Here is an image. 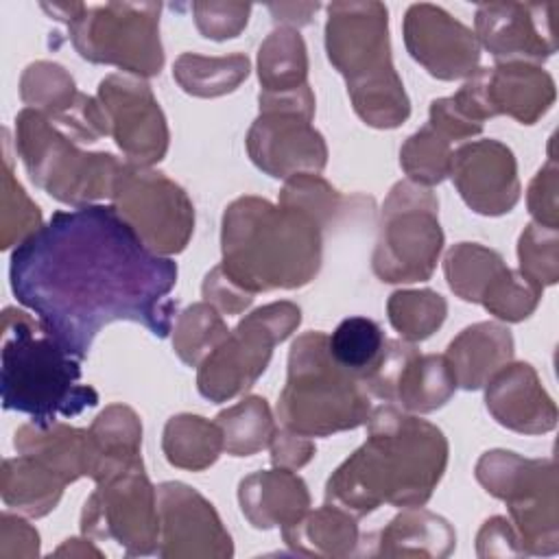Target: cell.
<instances>
[{
  "label": "cell",
  "mask_w": 559,
  "mask_h": 559,
  "mask_svg": "<svg viewBox=\"0 0 559 559\" xmlns=\"http://www.w3.org/2000/svg\"><path fill=\"white\" fill-rule=\"evenodd\" d=\"M11 290L76 358L114 321L173 332L177 264L153 253L111 205L55 212L11 253Z\"/></svg>",
  "instance_id": "6da1fadb"
},
{
  "label": "cell",
  "mask_w": 559,
  "mask_h": 559,
  "mask_svg": "<svg viewBox=\"0 0 559 559\" xmlns=\"http://www.w3.org/2000/svg\"><path fill=\"white\" fill-rule=\"evenodd\" d=\"M448 465L443 432L395 404L367 417V441L328 478L325 502L362 518L380 504L421 507Z\"/></svg>",
  "instance_id": "7a4b0ae2"
},
{
  "label": "cell",
  "mask_w": 559,
  "mask_h": 559,
  "mask_svg": "<svg viewBox=\"0 0 559 559\" xmlns=\"http://www.w3.org/2000/svg\"><path fill=\"white\" fill-rule=\"evenodd\" d=\"M321 234L323 229L299 210L240 197L223 214L221 266L251 295L301 288L321 269Z\"/></svg>",
  "instance_id": "3957f363"
},
{
  "label": "cell",
  "mask_w": 559,
  "mask_h": 559,
  "mask_svg": "<svg viewBox=\"0 0 559 559\" xmlns=\"http://www.w3.org/2000/svg\"><path fill=\"white\" fill-rule=\"evenodd\" d=\"M81 358L72 356L37 319L17 308L2 312V406L50 426L98 404V393L81 384Z\"/></svg>",
  "instance_id": "277c9868"
},
{
  "label": "cell",
  "mask_w": 559,
  "mask_h": 559,
  "mask_svg": "<svg viewBox=\"0 0 559 559\" xmlns=\"http://www.w3.org/2000/svg\"><path fill=\"white\" fill-rule=\"evenodd\" d=\"M325 52L365 124L395 129L411 116V100L391 61L389 11L382 2L328 4Z\"/></svg>",
  "instance_id": "5b68a950"
},
{
  "label": "cell",
  "mask_w": 559,
  "mask_h": 559,
  "mask_svg": "<svg viewBox=\"0 0 559 559\" xmlns=\"http://www.w3.org/2000/svg\"><path fill=\"white\" fill-rule=\"evenodd\" d=\"M369 391L328 349V334L306 332L288 354V376L277 400L282 428L304 437H330L367 424Z\"/></svg>",
  "instance_id": "8992f818"
},
{
  "label": "cell",
  "mask_w": 559,
  "mask_h": 559,
  "mask_svg": "<svg viewBox=\"0 0 559 559\" xmlns=\"http://www.w3.org/2000/svg\"><path fill=\"white\" fill-rule=\"evenodd\" d=\"M15 148L35 186L74 207L111 199L124 166L111 153H83L72 138L31 107L15 118Z\"/></svg>",
  "instance_id": "52a82bcc"
},
{
  "label": "cell",
  "mask_w": 559,
  "mask_h": 559,
  "mask_svg": "<svg viewBox=\"0 0 559 559\" xmlns=\"http://www.w3.org/2000/svg\"><path fill=\"white\" fill-rule=\"evenodd\" d=\"M476 480L507 502L524 555H555L559 550L557 467L552 459H524L515 452L491 450L478 459Z\"/></svg>",
  "instance_id": "ba28073f"
},
{
  "label": "cell",
  "mask_w": 559,
  "mask_h": 559,
  "mask_svg": "<svg viewBox=\"0 0 559 559\" xmlns=\"http://www.w3.org/2000/svg\"><path fill=\"white\" fill-rule=\"evenodd\" d=\"M443 231L435 192L411 179L397 181L382 205V223L371 255L373 273L389 284L430 280Z\"/></svg>",
  "instance_id": "9c48e42d"
},
{
  "label": "cell",
  "mask_w": 559,
  "mask_h": 559,
  "mask_svg": "<svg viewBox=\"0 0 559 559\" xmlns=\"http://www.w3.org/2000/svg\"><path fill=\"white\" fill-rule=\"evenodd\" d=\"M159 2H109L81 7L68 22L76 52L92 61L116 66L135 76H155L164 66L159 41Z\"/></svg>",
  "instance_id": "30bf717a"
},
{
  "label": "cell",
  "mask_w": 559,
  "mask_h": 559,
  "mask_svg": "<svg viewBox=\"0 0 559 559\" xmlns=\"http://www.w3.org/2000/svg\"><path fill=\"white\" fill-rule=\"evenodd\" d=\"M299 323L301 310L293 301H273L247 314L199 365V393L218 404L251 389L266 371L273 347Z\"/></svg>",
  "instance_id": "8fae6325"
},
{
  "label": "cell",
  "mask_w": 559,
  "mask_h": 559,
  "mask_svg": "<svg viewBox=\"0 0 559 559\" xmlns=\"http://www.w3.org/2000/svg\"><path fill=\"white\" fill-rule=\"evenodd\" d=\"M314 94L308 87L290 94H260V116L247 133L251 162L275 179L321 173L328 164L323 135L312 127Z\"/></svg>",
  "instance_id": "7c38bea8"
},
{
  "label": "cell",
  "mask_w": 559,
  "mask_h": 559,
  "mask_svg": "<svg viewBox=\"0 0 559 559\" xmlns=\"http://www.w3.org/2000/svg\"><path fill=\"white\" fill-rule=\"evenodd\" d=\"M111 207L157 255L183 251L194 231V205L186 190L153 168L124 162Z\"/></svg>",
  "instance_id": "4fadbf2b"
},
{
  "label": "cell",
  "mask_w": 559,
  "mask_h": 559,
  "mask_svg": "<svg viewBox=\"0 0 559 559\" xmlns=\"http://www.w3.org/2000/svg\"><path fill=\"white\" fill-rule=\"evenodd\" d=\"M157 487L151 485L144 463H135L96 483L81 513V533L114 539L127 555H153L159 546Z\"/></svg>",
  "instance_id": "5bb4252c"
},
{
  "label": "cell",
  "mask_w": 559,
  "mask_h": 559,
  "mask_svg": "<svg viewBox=\"0 0 559 559\" xmlns=\"http://www.w3.org/2000/svg\"><path fill=\"white\" fill-rule=\"evenodd\" d=\"M452 98L480 124L500 114L535 124L552 107L557 90L552 76L537 63L498 61L493 68H478Z\"/></svg>",
  "instance_id": "9a60e30c"
},
{
  "label": "cell",
  "mask_w": 559,
  "mask_h": 559,
  "mask_svg": "<svg viewBox=\"0 0 559 559\" xmlns=\"http://www.w3.org/2000/svg\"><path fill=\"white\" fill-rule=\"evenodd\" d=\"M369 395L397 404L406 413H432L456 391L445 356L419 354L404 338L386 341L376 369L362 380Z\"/></svg>",
  "instance_id": "2e32d148"
},
{
  "label": "cell",
  "mask_w": 559,
  "mask_h": 559,
  "mask_svg": "<svg viewBox=\"0 0 559 559\" xmlns=\"http://www.w3.org/2000/svg\"><path fill=\"white\" fill-rule=\"evenodd\" d=\"M96 98L127 164L151 168L164 159L170 135L148 83L140 76L109 74L98 83Z\"/></svg>",
  "instance_id": "e0dca14e"
},
{
  "label": "cell",
  "mask_w": 559,
  "mask_h": 559,
  "mask_svg": "<svg viewBox=\"0 0 559 559\" xmlns=\"http://www.w3.org/2000/svg\"><path fill=\"white\" fill-rule=\"evenodd\" d=\"M557 2H485L474 15V35L496 61L542 63L557 50Z\"/></svg>",
  "instance_id": "ac0fdd59"
},
{
  "label": "cell",
  "mask_w": 559,
  "mask_h": 559,
  "mask_svg": "<svg viewBox=\"0 0 559 559\" xmlns=\"http://www.w3.org/2000/svg\"><path fill=\"white\" fill-rule=\"evenodd\" d=\"M404 44L435 79L454 81L478 70L480 44L474 31L437 4L419 2L406 9Z\"/></svg>",
  "instance_id": "d6986e66"
},
{
  "label": "cell",
  "mask_w": 559,
  "mask_h": 559,
  "mask_svg": "<svg viewBox=\"0 0 559 559\" xmlns=\"http://www.w3.org/2000/svg\"><path fill=\"white\" fill-rule=\"evenodd\" d=\"M159 557H229L231 537L216 509L183 483L157 487Z\"/></svg>",
  "instance_id": "ffe728a7"
},
{
  "label": "cell",
  "mask_w": 559,
  "mask_h": 559,
  "mask_svg": "<svg viewBox=\"0 0 559 559\" xmlns=\"http://www.w3.org/2000/svg\"><path fill=\"white\" fill-rule=\"evenodd\" d=\"M20 98L31 109L41 111L76 144L109 135V122L98 98L79 92L72 76L59 63H31L20 79Z\"/></svg>",
  "instance_id": "44dd1931"
},
{
  "label": "cell",
  "mask_w": 559,
  "mask_h": 559,
  "mask_svg": "<svg viewBox=\"0 0 559 559\" xmlns=\"http://www.w3.org/2000/svg\"><path fill=\"white\" fill-rule=\"evenodd\" d=\"M461 199L483 216H500L520 201L518 164L498 140H476L452 151L450 170Z\"/></svg>",
  "instance_id": "7402d4cb"
},
{
  "label": "cell",
  "mask_w": 559,
  "mask_h": 559,
  "mask_svg": "<svg viewBox=\"0 0 559 559\" xmlns=\"http://www.w3.org/2000/svg\"><path fill=\"white\" fill-rule=\"evenodd\" d=\"M487 411L522 435L548 432L557 426V406L528 362H507L485 384Z\"/></svg>",
  "instance_id": "603a6c76"
},
{
  "label": "cell",
  "mask_w": 559,
  "mask_h": 559,
  "mask_svg": "<svg viewBox=\"0 0 559 559\" xmlns=\"http://www.w3.org/2000/svg\"><path fill=\"white\" fill-rule=\"evenodd\" d=\"M238 502L249 524L266 531L297 522L310 507V493L295 469L275 467L242 478Z\"/></svg>",
  "instance_id": "cb8c5ba5"
},
{
  "label": "cell",
  "mask_w": 559,
  "mask_h": 559,
  "mask_svg": "<svg viewBox=\"0 0 559 559\" xmlns=\"http://www.w3.org/2000/svg\"><path fill=\"white\" fill-rule=\"evenodd\" d=\"M456 386L474 391L513 358L511 332L493 321H480L465 328L443 354Z\"/></svg>",
  "instance_id": "d4e9b609"
},
{
  "label": "cell",
  "mask_w": 559,
  "mask_h": 559,
  "mask_svg": "<svg viewBox=\"0 0 559 559\" xmlns=\"http://www.w3.org/2000/svg\"><path fill=\"white\" fill-rule=\"evenodd\" d=\"M13 445L20 454H31L57 472L66 483L92 474L90 430L72 428L61 421L39 426L35 421L17 428Z\"/></svg>",
  "instance_id": "484cf974"
},
{
  "label": "cell",
  "mask_w": 559,
  "mask_h": 559,
  "mask_svg": "<svg viewBox=\"0 0 559 559\" xmlns=\"http://www.w3.org/2000/svg\"><path fill=\"white\" fill-rule=\"evenodd\" d=\"M380 557H448L456 546L448 520L421 507H404L376 537H369Z\"/></svg>",
  "instance_id": "4316f807"
},
{
  "label": "cell",
  "mask_w": 559,
  "mask_h": 559,
  "mask_svg": "<svg viewBox=\"0 0 559 559\" xmlns=\"http://www.w3.org/2000/svg\"><path fill=\"white\" fill-rule=\"evenodd\" d=\"M92 474L96 483L142 463V424L133 408L124 404L107 406L90 426Z\"/></svg>",
  "instance_id": "83f0119b"
},
{
  "label": "cell",
  "mask_w": 559,
  "mask_h": 559,
  "mask_svg": "<svg viewBox=\"0 0 559 559\" xmlns=\"http://www.w3.org/2000/svg\"><path fill=\"white\" fill-rule=\"evenodd\" d=\"M282 537L295 552L310 557H347L360 544L356 518L328 502L284 526Z\"/></svg>",
  "instance_id": "f1b7e54d"
},
{
  "label": "cell",
  "mask_w": 559,
  "mask_h": 559,
  "mask_svg": "<svg viewBox=\"0 0 559 559\" xmlns=\"http://www.w3.org/2000/svg\"><path fill=\"white\" fill-rule=\"evenodd\" d=\"M68 483L31 454H20L15 459L2 461L0 472V493L7 507L17 509L31 518L48 515Z\"/></svg>",
  "instance_id": "f546056e"
},
{
  "label": "cell",
  "mask_w": 559,
  "mask_h": 559,
  "mask_svg": "<svg viewBox=\"0 0 559 559\" xmlns=\"http://www.w3.org/2000/svg\"><path fill=\"white\" fill-rule=\"evenodd\" d=\"M260 94L277 96L308 87V50L297 28L277 26L258 50Z\"/></svg>",
  "instance_id": "4dcf8cb0"
},
{
  "label": "cell",
  "mask_w": 559,
  "mask_h": 559,
  "mask_svg": "<svg viewBox=\"0 0 559 559\" xmlns=\"http://www.w3.org/2000/svg\"><path fill=\"white\" fill-rule=\"evenodd\" d=\"M162 450L170 465L190 472H203L221 456L223 432L216 421L181 413L166 421Z\"/></svg>",
  "instance_id": "1f68e13d"
},
{
  "label": "cell",
  "mask_w": 559,
  "mask_h": 559,
  "mask_svg": "<svg viewBox=\"0 0 559 559\" xmlns=\"http://www.w3.org/2000/svg\"><path fill=\"white\" fill-rule=\"evenodd\" d=\"M249 59L240 52L227 57H203L183 52L173 63V76L186 94L216 98L234 92L249 76Z\"/></svg>",
  "instance_id": "d6a6232c"
},
{
  "label": "cell",
  "mask_w": 559,
  "mask_h": 559,
  "mask_svg": "<svg viewBox=\"0 0 559 559\" xmlns=\"http://www.w3.org/2000/svg\"><path fill=\"white\" fill-rule=\"evenodd\" d=\"M223 432V450L231 456H251L269 448L275 421L264 397L249 395L221 411L214 419Z\"/></svg>",
  "instance_id": "836d02e7"
},
{
  "label": "cell",
  "mask_w": 559,
  "mask_h": 559,
  "mask_svg": "<svg viewBox=\"0 0 559 559\" xmlns=\"http://www.w3.org/2000/svg\"><path fill=\"white\" fill-rule=\"evenodd\" d=\"M507 269L502 255L478 242H459L448 249L443 271L450 288L463 301L480 304L493 280Z\"/></svg>",
  "instance_id": "e575fe53"
},
{
  "label": "cell",
  "mask_w": 559,
  "mask_h": 559,
  "mask_svg": "<svg viewBox=\"0 0 559 559\" xmlns=\"http://www.w3.org/2000/svg\"><path fill=\"white\" fill-rule=\"evenodd\" d=\"M382 328L367 317H347L328 336L332 358L352 376L365 380L378 365L384 352Z\"/></svg>",
  "instance_id": "d590c367"
},
{
  "label": "cell",
  "mask_w": 559,
  "mask_h": 559,
  "mask_svg": "<svg viewBox=\"0 0 559 559\" xmlns=\"http://www.w3.org/2000/svg\"><path fill=\"white\" fill-rule=\"evenodd\" d=\"M227 334L229 330L212 304H192L175 321L173 349L186 365L199 367Z\"/></svg>",
  "instance_id": "8d00e7d4"
},
{
  "label": "cell",
  "mask_w": 559,
  "mask_h": 559,
  "mask_svg": "<svg viewBox=\"0 0 559 559\" xmlns=\"http://www.w3.org/2000/svg\"><path fill=\"white\" fill-rule=\"evenodd\" d=\"M391 325L408 343L424 341L441 328L448 314V301L430 290H395L386 301Z\"/></svg>",
  "instance_id": "74e56055"
},
{
  "label": "cell",
  "mask_w": 559,
  "mask_h": 559,
  "mask_svg": "<svg viewBox=\"0 0 559 559\" xmlns=\"http://www.w3.org/2000/svg\"><path fill=\"white\" fill-rule=\"evenodd\" d=\"M452 157V142L443 138L428 122L413 133L400 148V166L411 181L419 186H435L448 177Z\"/></svg>",
  "instance_id": "f35d334b"
},
{
  "label": "cell",
  "mask_w": 559,
  "mask_h": 559,
  "mask_svg": "<svg viewBox=\"0 0 559 559\" xmlns=\"http://www.w3.org/2000/svg\"><path fill=\"white\" fill-rule=\"evenodd\" d=\"M343 197L319 173H299L286 179L280 203L310 216L321 229H325L343 210Z\"/></svg>",
  "instance_id": "ab89813d"
},
{
  "label": "cell",
  "mask_w": 559,
  "mask_h": 559,
  "mask_svg": "<svg viewBox=\"0 0 559 559\" xmlns=\"http://www.w3.org/2000/svg\"><path fill=\"white\" fill-rule=\"evenodd\" d=\"M41 227V212L35 201L28 199L24 188L15 181L11 157L4 151V173H2V205H0V247H17L31 234Z\"/></svg>",
  "instance_id": "60d3db41"
},
{
  "label": "cell",
  "mask_w": 559,
  "mask_h": 559,
  "mask_svg": "<svg viewBox=\"0 0 559 559\" xmlns=\"http://www.w3.org/2000/svg\"><path fill=\"white\" fill-rule=\"evenodd\" d=\"M542 290L544 288H539L535 282L524 277L520 271H511L507 266L487 288L480 304L493 317L509 323H518L533 314V310L542 299Z\"/></svg>",
  "instance_id": "b9f144b4"
},
{
  "label": "cell",
  "mask_w": 559,
  "mask_h": 559,
  "mask_svg": "<svg viewBox=\"0 0 559 559\" xmlns=\"http://www.w3.org/2000/svg\"><path fill=\"white\" fill-rule=\"evenodd\" d=\"M520 273L539 288L550 286L559 277V236L557 229L531 223L518 242Z\"/></svg>",
  "instance_id": "7bdbcfd3"
},
{
  "label": "cell",
  "mask_w": 559,
  "mask_h": 559,
  "mask_svg": "<svg viewBox=\"0 0 559 559\" xmlns=\"http://www.w3.org/2000/svg\"><path fill=\"white\" fill-rule=\"evenodd\" d=\"M194 24L207 39L223 41L238 37L249 22V2H192Z\"/></svg>",
  "instance_id": "ee69618b"
},
{
  "label": "cell",
  "mask_w": 559,
  "mask_h": 559,
  "mask_svg": "<svg viewBox=\"0 0 559 559\" xmlns=\"http://www.w3.org/2000/svg\"><path fill=\"white\" fill-rule=\"evenodd\" d=\"M557 162L550 155L546 166L535 175V179L528 186L526 203L528 212L533 214L535 223L557 229L559 225V210H557Z\"/></svg>",
  "instance_id": "f6af8a7d"
},
{
  "label": "cell",
  "mask_w": 559,
  "mask_h": 559,
  "mask_svg": "<svg viewBox=\"0 0 559 559\" xmlns=\"http://www.w3.org/2000/svg\"><path fill=\"white\" fill-rule=\"evenodd\" d=\"M203 297L207 304H212L223 314H240L247 310L255 295L242 290L238 284L229 280V275L223 271V266H214L205 280H203Z\"/></svg>",
  "instance_id": "bcb514c9"
},
{
  "label": "cell",
  "mask_w": 559,
  "mask_h": 559,
  "mask_svg": "<svg viewBox=\"0 0 559 559\" xmlns=\"http://www.w3.org/2000/svg\"><path fill=\"white\" fill-rule=\"evenodd\" d=\"M269 450H271V463L275 467H286V469L304 467L317 452L310 437L297 435L286 428H275Z\"/></svg>",
  "instance_id": "7dc6e473"
},
{
  "label": "cell",
  "mask_w": 559,
  "mask_h": 559,
  "mask_svg": "<svg viewBox=\"0 0 559 559\" xmlns=\"http://www.w3.org/2000/svg\"><path fill=\"white\" fill-rule=\"evenodd\" d=\"M0 555L7 557H33L39 548L37 531L22 518L2 513L0 518Z\"/></svg>",
  "instance_id": "c3c4849f"
},
{
  "label": "cell",
  "mask_w": 559,
  "mask_h": 559,
  "mask_svg": "<svg viewBox=\"0 0 559 559\" xmlns=\"http://www.w3.org/2000/svg\"><path fill=\"white\" fill-rule=\"evenodd\" d=\"M478 555L489 557V555H524L515 535V528L507 518H491L483 524L478 531Z\"/></svg>",
  "instance_id": "681fc988"
},
{
  "label": "cell",
  "mask_w": 559,
  "mask_h": 559,
  "mask_svg": "<svg viewBox=\"0 0 559 559\" xmlns=\"http://www.w3.org/2000/svg\"><path fill=\"white\" fill-rule=\"evenodd\" d=\"M319 9V2H273L269 4V11L273 15V20L282 26H290V28H297V26H304L310 22V15L317 13Z\"/></svg>",
  "instance_id": "f907efd6"
}]
</instances>
